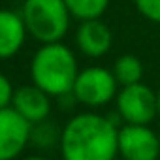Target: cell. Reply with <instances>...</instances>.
<instances>
[{
  "label": "cell",
  "instance_id": "cell-6",
  "mask_svg": "<svg viewBox=\"0 0 160 160\" xmlns=\"http://www.w3.org/2000/svg\"><path fill=\"white\" fill-rule=\"evenodd\" d=\"M119 158L121 160H158L160 136L151 124L119 126Z\"/></svg>",
  "mask_w": 160,
  "mask_h": 160
},
{
  "label": "cell",
  "instance_id": "cell-3",
  "mask_svg": "<svg viewBox=\"0 0 160 160\" xmlns=\"http://www.w3.org/2000/svg\"><path fill=\"white\" fill-rule=\"evenodd\" d=\"M21 15L28 36L40 43L62 42L72 19L64 0H25Z\"/></svg>",
  "mask_w": 160,
  "mask_h": 160
},
{
  "label": "cell",
  "instance_id": "cell-13",
  "mask_svg": "<svg viewBox=\"0 0 160 160\" xmlns=\"http://www.w3.org/2000/svg\"><path fill=\"white\" fill-rule=\"evenodd\" d=\"M60 134H62V130L57 128L55 124L47 122V119H45L42 122L32 124L30 143H34L36 147H42V149H51L60 143Z\"/></svg>",
  "mask_w": 160,
  "mask_h": 160
},
{
  "label": "cell",
  "instance_id": "cell-2",
  "mask_svg": "<svg viewBox=\"0 0 160 160\" xmlns=\"http://www.w3.org/2000/svg\"><path fill=\"white\" fill-rule=\"evenodd\" d=\"M77 73V58L73 51L62 42L42 43L30 62L32 83L55 98L72 92Z\"/></svg>",
  "mask_w": 160,
  "mask_h": 160
},
{
  "label": "cell",
  "instance_id": "cell-12",
  "mask_svg": "<svg viewBox=\"0 0 160 160\" xmlns=\"http://www.w3.org/2000/svg\"><path fill=\"white\" fill-rule=\"evenodd\" d=\"M64 4L73 19L89 21L102 19V15L109 8V0H64Z\"/></svg>",
  "mask_w": 160,
  "mask_h": 160
},
{
  "label": "cell",
  "instance_id": "cell-17",
  "mask_svg": "<svg viewBox=\"0 0 160 160\" xmlns=\"http://www.w3.org/2000/svg\"><path fill=\"white\" fill-rule=\"evenodd\" d=\"M25 160H49V158H45V156H28Z\"/></svg>",
  "mask_w": 160,
  "mask_h": 160
},
{
  "label": "cell",
  "instance_id": "cell-1",
  "mask_svg": "<svg viewBox=\"0 0 160 160\" xmlns=\"http://www.w3.org/2000/svg\"><path fill=\"white\" fill-rule=\"evenodd\" d=\"M58 147L64 160H115L119 156V124L109 115L77 113L62 126Z\"/></svg>",
  "mask_w": 160,
  "mask_h": 160
},
{
  "label": "cell",
  "instance_id": "cell-10",
  "mask_svg": "<svg viewBox=\"0 0 160 160\" xmlns=\"http://www.w3.org/2000/svg\"><path fill=\"white\" fill-rule=\"evenodd\" d=\"M28 32L23 15L12 10H0V58L15 57L25 45Z\"/></svg>",
  "mask_w": 160,
  "mask_h": 160
},
{
  "label": "cell",
  "instance_id": "cell-14",
  "mask_svg": "<svg viewBox=\"0 0 160 160\" xmlns=\"http://www.w3.org/2000/svg\"><path fill=\"white\" fill-rule=\"evenodd\" d=\"M134 6L143 19L160 25V0H134Z\"/></svg>",
  "mask_w": 160,
  "mask_h": 160
},
{
  "label": "cell",
  "instance_id": "cell-19",
  "mask_svg": "<svg viewBox=\"0 0 160 160\" xmlns=\"http://www.w3.org/2000/svg\"><path fill=\"white\" fill-rule=\"evenodd\" d=\"M115 160H117V158H115Z\"/></svg>",
  "mask_w": 160,
  "mask_h": 160
},
{
  "label": "cell",
  "instance_id": "cell-7",
  "mask_svg": "<svg viewBox=\"0 0 160 160\" xmlns=\"http://www.w3.org/2000/svg\"><path fill=\"white\" fill-rule=\"evenodd\" d=\"M32 124L12 106L0 109V160L17 158L30 143Z\"/></svg>",
  "mask_w": 160,
  "mask_h": 160
},
{
  "label": "cell",
  "instance_id": "cell-11",
  "mask_svg": "<svg viewBox=\"0 0 160 160\" xmlns=\"http://www.w3.org/2000/svg\"><path fill=\"white\" fill-rule=\"evenodd\" d=\"M117 83L121 87L143 81V62L136 55H121L115 58L111 68Z\"/></svg>",
  "mask_w": 160,
  "mask_h": 160
},
{
  "label": "cell",
  "instance_id": "cell-4",
  "mask_svg": "<svg viewBox=\"0 0 160 160\" xmlns=\"http://www.w3.org/2000/svg\"><path fill=\"white\" fill-rule=\"evenodd\" d=\"M121 85L111 70L104 66H89L85 70H79L72 94L77 104H81L89 109H98L108 106L115 100Z\"/></svg>",
  "mask_w": 160,
  "mask_h": 160
},
{
  "label": "cell",
  "instance_id": "cell-5",
  "mask_svg": "<svg viewBox=\"0 0 160 160\" xmlns=\"http://www.w3.org/2000/svg\"><path fill=\"white\" fill-rule=\"evenodd\" d=\"M115 111L122 124H151L156 113V91L143 81L124 85L115 96Z\"/></svg>",
  "mask_w": 160,
  "mask_h": 160
},
{
  "label": "cell",
  "instance_id": "cell-8",
  "mask_svg": "<svg viewBox=\"0 0 160 160\" xmlns=\"http://www.w3.org/2000/svg\"><path fill=\"white\" fill-rule=\"evenodd\" d=\"M75 45L85 57L100 58L108 55L113 45L111 28L102 19L81 21V25L75 30Z\"/></svg>",
  "mask_w": 160,
  "mask_h": 160
},
{
  "label": "cell",
  "instance_id": "cell-16",
  "mask_svg": "<svg viewBox=\"0 0 160 160\" xmlns=\"http://www.w3.org/2000/svg\"><path fill=\"white\" fill-rule=\"evenodd\" d=\"M156 113H158V119H160V89L156 91Z\"/></svg>",
  "mask_w": 160,
  "mask_h": 160
},
{
  "label": "cell",
  "instance_id": "cell-15",
  "mask_svg": "<svg viewBox=\"0 0 160 160\" xmlns=\"http://www.w3.org/2000/svg\"><path fill=\"white\" fill-rule=\"evenodd\" d=\"M13 92H15V89H13L12 81H10L4 73H0V109L12 106Z\"/></svg>",
  "mask_w": 160,
  "mask_h": 160
},
{
  "label": "cell",
  "instance_id": "cell-18",
  "mask_svg": "<svg viewBox=\"0 0 160 160\" xmlns=\"http://www.w3.org/2000/svg\"><path fill=\"white\" fill-rule=\"evenodd\" d=\"M158 136H160V132H158Z\"/></svg>",
  "mask_w": 160,
  "mask_h": 160
},
{
  "label": "cell",
  "instance_id": "cell-9",
  "mask_svg": "<svg viewBox=\"0 0 160 160\" xmlns=\"http://www.w3.org/2000/svg\"><path fill=\"white\" fill-rule=\"evenodd\" d=\"M51 98L45 91H42L38 85H23L15 89L12 98V108L23 115L30 124L42 122L51 113Z\"/></svg>",
  "mask_w": 160,
  "mask_h": 160
}]
</instances>
